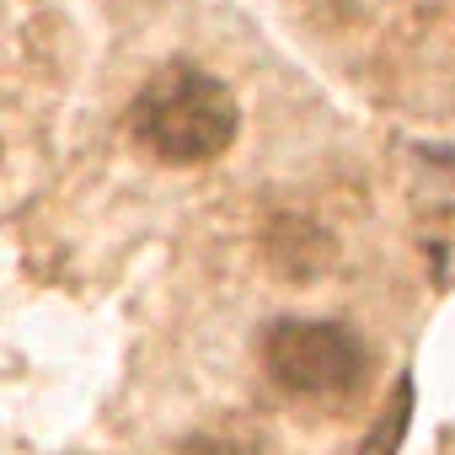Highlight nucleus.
<instances>
[{
  "mask_svg": "<svg viewBox=\"0 0 455 455\" xmlns=\"http://www.w3.org/2000/svg\"><path fill=\"white\" fill-rule=\"evenodd\" d=\"M242 129V108L220 76L172 60L161 65L129 102V134L166 166H204L231 150Z\"/></svg>",
  "mask_w": 455,
  "mask_h": 455,
  "instance_id": "obj_1",
  "label": "nucleus"
},
{
  "mask_svg": "<svg viewBox=\"0 0 455 455\" xmlns=\"http://www.w3.org/2000/svg\"><path fill=\"white\" fill-rule=\"evenodd\" d=\"M263 370L274 386H284L290 396H348L359 391L370 354L364 338L343 322H300L284 316L263 332Z\"/></svg>",
  "mask_w": 455,
  "mask_h": 455,
  "instance_id": "obj_2",
  "label": "nucleus"
},
{
  "mask_svg": "<svg viewBox=\"0 0 455 455\" xmlns=\"http://www.w3.org/2000/svg\"><path fill=\"white\" fill-rule=\"evenodd\" d=\"M407 412H412V380H402V386H396L391 412L370 428V439L359 444V455H396V444H402V434H407Z\"/></svg>",
  "mask_w": 455,
  "mask_h": 455,
  "instance_id": "obj_3",
  "label": "nucleus"
},
{
  "mask_svg": "<svg viewBox=\"0 0 455 455\" xmlns=\"http://www.w3.org/2000/svg\"><path fill=\"white\" fill-rule=\"evenodd\" d=\"M182 455H263L252 439H242V434H231V428H220V434H193L188 444H182Z\"/></svg>",
  "mask_w": 455,
  "mask_h": 455,
  "instance_id": "obj_4",
  "label": "nucleus"
}]
</instances>
